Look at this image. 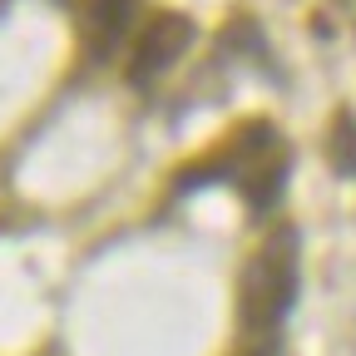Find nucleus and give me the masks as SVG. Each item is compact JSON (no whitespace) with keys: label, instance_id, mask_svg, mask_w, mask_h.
<instances>
[{"label":"nucleus","instance_id":"f257e3e1","mask_svg":"<svg viewBox=\"0 0 356 356\" xmlns=\"http://www.w3.org/2000/svg\"><path fill=\"white\" fill-rule=\"evenodd\" d=\"M297 302V233L282 228L262 243V252L248 262L243 277V327L267 337Z\"/></svg>","mask_w":356,"mask_h":356},{"label":"nucleus","instance_id":"f03ea898","mask_svg":"<svg viewBox=\"0 0 356 356\" xmlns=\"http://www.w3.org/2000/svg\"><path fill=\"white\" fill-rule=\"evenodd\" d=\"M188 20L184 15H159V20H149V35L139 40V50H134V65H129V79L134 84H149V79H159L178 55L188 50Z\"/></svg>","mask_w":356,"mask_h":356},{"label":"nucleus","instance_id":"7ed1b4c3","mask_svg":"<svg viewBox=\"0 0 356 356\" xmlns=\"http://www.w3.org/2000/svg\"><path fill=\"white\" fill-rule=\"evenodd\" d=\"M134 15H139V0H89V50L109 55L129 35Z\"/></svg>","mask_w":356,"mask_h":356},{"label":"nucleus","instance_id":"20e7f679","mask_svg":"<svg viewBox=\"0 0 356 356\" xmlns=\"http://www.w3.org/2000/svg\"><path fill=\"white\" fill-rule=\"evenodd\" d=\"M252 356H273V351H267V346H262V351H252Z\"/></svg>","mask_w":356,"mask_h":356}]
</instances>
